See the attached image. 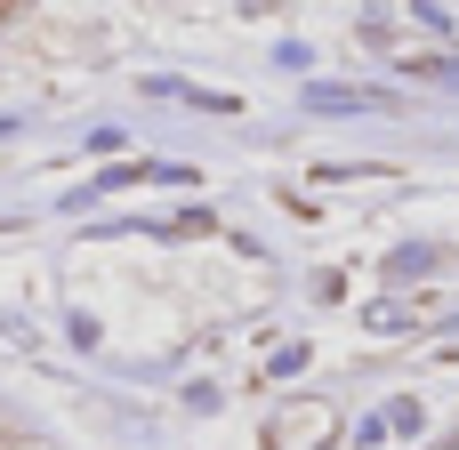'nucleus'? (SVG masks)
Segmentation results:
<instances>
[{"label": "nucleus", "instance_id": "obj_3", "mask_svg": "<svg viewBox=\"0 0 459 450\" xmlns=\"http://www.w3.org/2000/svg\"><path fill=\"white\" fill-rule=\"evenodd\" d=\"M428 72H436V81H452V89H459V56H436Z\"/></svg>", "mask_w": 459, "mask_h": 450}, {"label": "nucleus", "instance_id": "obj_1", "mask_svg": "<svg viewBox=\"0 0 459 450\" xmlns=\"http://www.w3.org/2000/svg\"><path fill=\"white\" fill-rule=\"evenodd\" d=\"M371 105H387V97H371V89H339V81H315V89H307V113H371Z\"/></svg>", "mask_w": 459, "mask_h": 450}, {"label": "nucleus", "instance_id": "obj_4", "mask_svg": "<svg viewBox=\"0 0 459 450\" xmlns=\"http://www.w3.org/2000/svg\"><path fill=\"white\" fill-rule=\"evenodd\" d=\"M444 450H459V443H444Z\"/></svg>", "mask_w": 459, "mask_h": 450}, {"label": "nucleus", "instance_id": "obj_2", "mask_svg": "<svg viewBox=\"0 0 459 450\" xmlns=\"http://www.w3.org/2000/svg\"><path fill=\"white\" fill-rule=\"evenodd\" d=\"M387 435H420V403H387Z\"/></svg>", "mask_w": 459, "mask_h": 450}]
</instances>
